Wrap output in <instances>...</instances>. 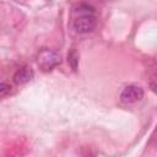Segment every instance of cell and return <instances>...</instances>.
Here are the masks:
<instances>
[{
  "instance_id": "obj_1",
  "label": "cell",
  "mask_w": 157,
  "mask_h": 157,
  "mask_svg": "<svg viewBox=\"0 0 157 157\" xmlns=\"http://www.w3.org/2000/svg\"><path fill=\"white\" fill-rule=\"evenodd\" d=\"M81 6L83 9L80 7V10H77L78 12H81V15L74 20L72 27L77 33L83 34V33H90L94 29L97 20H96V16L93 15V9L90 5L81 4Z\"/></svg>"
},
{
  "instance_id": "obj_2",
  "label": "cell",
  "mask_w": 157,
  "mask_h": 157,
  "mask_svg": "<svg viewBox=\"0 0 157 157\" xmlns=\"http://www.w3.org/2000/svg\"><path fill=\"white\" fill-rule=\"evenodd\" d=\"M37 65L44 72L52 71L60 64V55L52 49H42L37 54Z\"/></svg>"
},
{
  "instance_id": "obj_3",
  "label": "cell",
  "mask_w": 157,
  "mask_h": 157,
  "mask_svg": "<svg viewBox=\"0 0 157 157\" xmlns=\"http://www.w3.org/2000/svg\"><path fill=\"white\" fill-rule=\"evenodd\" d=\"M119 98L125 104L136 103L144 98V90L137 85H129L121 91Z\"/></svg>"
},
{
  "instance_id": "obj_4",
  "label": "cell",
  "mask_w": 157,
  "mask_h": 157,
  "mask_svg": "<svg viewBox=\"0 0 157 157\" xmlns=\"http://www.w3.org/2000/svg\"><path fill=\"white\" fill-rule=\"evenodd\" d=\"M33 76H34V72L29 66H22L16 70L12 78L16 85H23V83L29 82L33 78Z\"/></svg>"
},
{
  "instance_id": "obj_5",
  "label": "cell",
  "mask_w": 157,
  "mask_h": 157,
  "mask_svg": "<svg viewBox=\"0 0 157 157\" xmlns=\"http://www.w3.org/2000/svg\"><path fill=\"white\" fill-rule=\"evenodd\" d=\"M67 63L71 65V67H72L74 70H76L77 63H78V55H77V53H76L75 49H72V50L67 54Z\"/></svg>"
},
{
  "instance_id": "obj_6",
  "label": "cell",
  "mask_w": 157,
  "mask_h": 157,
  "mask_svg": "<svg viewBox=\"0 0 157 157\" xmlns=\"http://www.w3.org/2000/svg\"><path fill=\"white\" fill-rule=\"evenodd\" d=\"M11 93V86L6 82H0V99Z\"/></svg>"
}]
</instances>
